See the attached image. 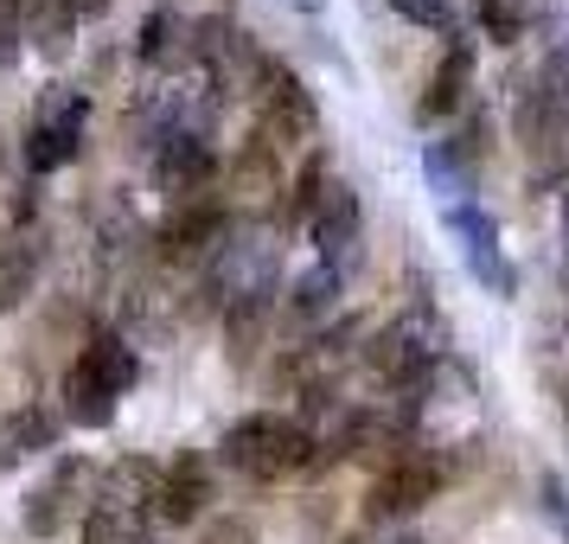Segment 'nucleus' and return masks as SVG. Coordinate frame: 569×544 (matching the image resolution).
<instances>
[{"label": "nucleus", "mask_w": 569, "mask_h": 544, "mask_svg": "<svg viewBox=\"0 0 569 544\" xmlns=\"http://www.w3.org/2000/svg\"><path fill=\"white\" fill-rule=\"evenodd\" d=\"M563 250H569V199H563Z\"/></svg>", "instance_id": "28"}, {"label": "nucleus", "mask_w": 569, "mask_h": 544, "mask_svg": "<svg viewBox=\"0 0 569 544\" xmlns=\"http://www.w3.org/2000/svg\"><path fill=\"white\" fill-rule=\"evenodd\" d=\"M58 423H64V416H52L46 404H27V411L7 416V423H0V474H13L27 455L58 448Z\"/></svg>", "instance_id": "13"}, {"label": "nucleus", "mask_w": 569, "mask_h": 544, "mask_svg": "<svg viewBox=\"0 0 569 544\" xmlns=\"http://www.w3.org/2000/svg\"><path fill=\"white\" fill-rule=\"evenodd\" d=\"M211 500V467L199 448H186V455H173V462L160 467V487H154V513L167 518V525H192V518L206 513Z\"/></svg>", "instance_id": "10"}, {"label": "nucleus", "mask_w": 569, "mask_h": 544, "mask_svg": "<svg viewBox=\"0 0 569 544\" xmlns=\"http://www.w3.org/2000/svg\"><path fill=\"white\" fill-rule=\"evenodd\" d=\"M78 365H90V372H97L116 397H122V390H134V378H141V359H134V346L122 334H97L78 353Z\"/></svg>", "instance_id": "18"}, {"label": "nucleus", "mask_w": 569, "mask_h": 544, "mask_svg": "<svg viewBox=\"0 0 569 544\" xmlns=\"http://www.w3.org/2000/svg\"><path fill=\"white\" fill-rule=\"evenodd\" d=\"M269 308H276V295L269 288H243L224 301V339H231V365H250L257 359L262 334H269Z\"/></svg>", "instance_id": "15"}, {"label": "nucleus", "mask_w": 569, "mask_h": 544, "mask_svg": "<svg viewBox=\"0 0 569 544\" xmlns=\"http://www.w3.org/2000/svg\"><path fill=\"white\" fill-rule=\"evenodd\" d=\"M224 231H231V211L206 192V199H186V206H173L167 218H160L154 250L167 263H199V257H211V250L224 244Z\"/></svg>", "instance_id": "8"}, {"label": "nucleus", "mask_w": 569, "mask_h": 544, "mask_svg": "<svg viewBox=\"0 0 569 544\" xmlns=\"http://www.w3.org/2000/svg\"><path fill=\"white\" fill-rule=\"evenodd\" d=\"M467 78H473V46L467 39H448V52H441L436 78H429V90H422V103H416V116L422 122H441V116H455L467 97Z\"/></svg>", "instance_id": "14"}, {"label": "nucleus", "mask_w": 569, "mask_h": 544, "mask_svg": "<svg viewBox=\"0 0 569 544\" xmlns=\"http://www.w3.org/2000/svg\"><path fill=\"white\" fill-rule=\"evenodd\" d=\"M237 186H243V192H250V186H257V192L276 186V141H269V135H250V148L237 155Z\"/></svg>", "instance_id": "21"}, {"label": "nucleus", "mask_w": 569, "mask_h": 544, "mask_svg": "<svg viewBox=\"0 0 569 544\" xmlns=\"http://www.w3.org/2000/svg\"><path fill=\"white\" fill-rule=\"evenodd\" d=\"M90 506H97V467L83 462V455H58L52 474L27 493L20 525H27V538L46 544V538H58L78 513H90Z\"/></svg>", "instance_id": "2"}, {"label": "nucleus", "mask_w": 569, "mask_h": 544, "mask_svg": "<svg viewBox=\"0 0 569 544\" xmlns=\"http://www.w3.org/2000/svg\"><path fill=\"white\" fill-rule=\"evenodd\" d=\"M199 544H257V525H250V518H237V513L231 518H211Z\"/></svg>", "instance_id": "26"}, {"label": "nucleus", "mask_w": 569, "mask_h": 544, "mask_svg": "<svg viewBox=\"0 0 569 544\" xmlns=\"http://www.w3.org/2000/svg\"><path fill=\"white\" fill-rule=\"evenodd\" d=\"M313 429L301 416H282V411H257V416H237L224 442H218V455L237 467V474H250V481H288V474H301L313 462Z\"/></svg>", "instance_id": "1"}, {"label": "nucleus", "mask_w": 569, "mask_h": 544, "mask_svg": "<svg viewBox=\"0 0 569 544\" xmlns=\"http://www.w3.org/2000/svg\"><path fill=\"white\" fill-rule=\"evenodd\" d=\"M78 0H27L20 7V32H27V46L39 58H71V46H78Z\"/></svg>", "instance_id": "11"}, {"label": "nucleus", "mask_w": 569, "mask_h": 544, "mask_svg": "<svg viewBox=\"0 0 569 544\" xmlns=\"http://www.w3.org/2000/svg\"><path fill=\"white\" fill-rule=\"evenodd\" d=\"M134 52H141V65H154V71L192 65V20H186L180 7H154L141 20V32H134Z\"/></svg>", "instance_id": "12"}, {"label": "nucleus", "mask_w": 569, "mask_h": 544, "mask_svg": "<svg viewBox=\"0 0 569 544\" xmlns=\"http://www.w3.org/2000/svg\"><path fill=\"white\" fill-rule=\"evenodd\" d=\"M441 225H448V237L461 244V263H467V276H473V283L492 288V295H512L518 276H512V263H506V250H499V218H492L487 206L455 199V206L441 211Z\"/></svg>", "instance_id": "3"}, {"label": "nucleus", "mask_w": 569, "mask_h": 544, "mask_svg": "<svg viewBox=\"0 0 569 544\" xmlns=\"http://www.w3.org/2000/svg\"><path fill=\"white\" fill-rule=\"evenodd\" d=\"M410 27H429V32H455V0H390Z\"/></svg>", "instance_id": "23"}, {"label": "nucleus", "mask_w": 569, "mask_h": 544, "mask_svg": "<svg viewBox=\"0 0 569 544\" xmlns=\"http://www.w3.org/2000/svg\"><path fill=\"white\" fill-rule=\"evenodd\" d=\"M58 397H64V423H78V429H103V423H116V390L78 359H71V372H64Z\"/></svg>", "instance_id": "16"}, {"label": "nucleus", "mask_w": 569, "mask_h": 544, "mask_svg": "<svg viewBox=\"0 0 569 544\" xmlns=\"http://www.w3.org/2000/svg\"><path fill=\"white\" fill-rule=\"evenodd\" d=\"M441 487H448V467H441L436 455L403 448V455L385 462V474L371 481V493H365V518H410V513H422Z\"/></svg>", "instance_id": "4"}, {"label": "nucleus", "mask_w": 569, "mask_h": 544, "mask_svg": "<svg viewBox=\"0 0 569 544\" xmlns=\"http://www.w3.org/2000/svg\"><path fill=\"white\" fill-rule=\"evenodd\" d=\"M480 27H487L499 46H512L518 32H525V13H518V0H480Z\"/></svg>", "instance_id": "24"}, {"label": "nucleus", "mask_w": 569, "mask_h": 544, "mask_svg": "<svg viewBox=\"0 0 569 544\" xmlns=\"http://www.w3.org/2000/svg\"><path fill=\"white\" fill-rule=\"evenodd\" d=\"M385 544H422V538H416V532H397V538H385Z\"/></svg>", "instance_id": "27"}, {"label": "nucleus", "mask_w": 569, "mask_h": 544, "mask_svg": "<svg viewBox=\"0 0 569 544\" xmlns=\"http://www.w3.org/2000/svg\"><path fill=\"white\" fill-rule=\"evenodd\" d=\"M333 308H339V276L333 269L313 263L308 276H295V288H288V320H295V327H313V320H327Z\"/></svg>", "instance_id": "19"}, {"label": "nucleus", "mask_w": 569, "mask_h": 544, "mask_svg": "<svg viewBox=\"0 0 569 544\" xmlns=\"http://www.w3.org/2000/svg\"><path fill=\"white\" fill-rule=\"evenodd\" d=\"M20 7H27V0H0V71H7L13 58L27 52V32H20Z\"/></svg>", "instance_id": "25"}, {"label": "nucleus", "mask_w": 569, "mask_h": 544, "mask_svg": "<svg viewBox=\"0 0 569 544\" xmlns=\"http://www.w3.org/2000/svg\"><path fill=\"white\" fill-rule=\"evenodd\" d=\"M32 283H39V244H32L27 231L0 237V314L20 308L32 295Z\"/></svg>", "instance_id": "17"}, {"label": "nucleus", "mask_w": 569, "mask_h": 544, "mask_svg": "<svg viewBox=\"0 0 569 544\" xmlns=\"http://www.w3.org/2000/svg\"><path fill=\"white\" fill-rule=\"evenodd\" d=\"M308 231H313V250H320V269H333L339 283H346V269H352L359 250H365L359 192L346 180H327V192H320V206H313V218H308Z\"/></svg>", "instance_id": "5"}, {"label": "nucleus", "mask_w": 569, "mask_h": 544, "mask_svg": "<svg viewBox=\"0 0 569 544\" xmlns=\"http://www.w3.org/2000/svg\"><path fill=\"white\" fill-rule=\"evenodd\" d=\"M83 544H148V518L116 513V506H90L83 513Z\"/></svg>", "instance_id": "20"}, {"label": "nucleus", "mask_w": 569, "mask_h": 544, "mask_svg": "<svg viewBox=\"0 0 569 544\" xmlns=\"http://www.w3.org/2000/svg\"><path fill=\"white\" fill-rule=\"evenodd\" d=\"M83 97L78 90H52L39 116H32V135H27V167L32 174H52L64 160H78V141H83Z\"/></svg>", "instance_id": "9"}, {"label": "nucleus", "mask_w": 569, "mask_h": 544, "mask_svg": "<svg viewBox=\"0 0 569 544\" xmlns=\"http://www.w3.org/2000/svg\"><path fill=\"white\" fill-rule=\"evenodd\" d=\"M320 192H327V160L308 155V167L295 174V199H288V211L295 218H313V206H320Z\"/></svg>", "instance_id": "22"}, {"label": "nucleus", "mask_w": 569, "mask_h": 544, "mask_svg": "<svg viewBox=\"0 0 569 544\" xmlns=\"http://www.w3.org/2000/svg\"><path fill=\"white\" fill-rule=\"evenodd\" d=\"M211 174H218V155H211L206 129L160 135V148H154V186L173 199V206H186V199H206Z\"/></svg>", "instance_id": "7"}, {"label": "nucleus", "mask_w": 569, "mask_h": 544, "mask_svg": "<svg viewBox=\"0 0 569 544\" xmlns=\"http://www.w3.org/2000/svg\"><path fill=\"white\" fill-rule=\"evenodd\" d=\"M250 90H257L262 135H269L276 148H282V141H308V135H313V122H320V116H313V97L301 90V78L288 71L282 58H262Z\"/></svg>", "instance_id": "6"}]
</instances>
